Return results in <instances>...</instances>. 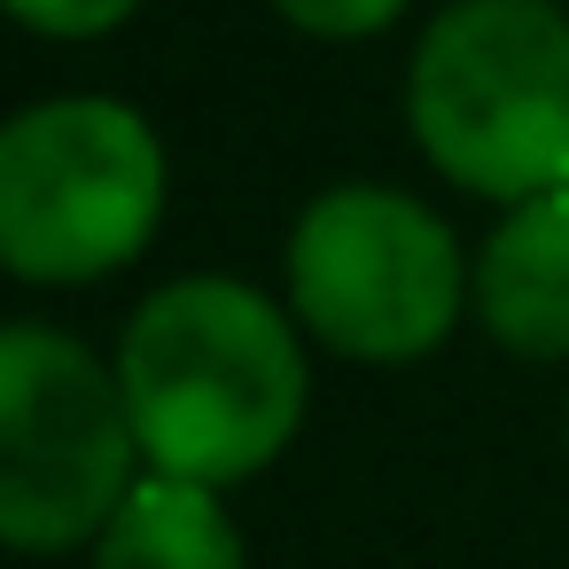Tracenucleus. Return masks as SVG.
Here are the masks:
<instances>
[{
  "mask_svg": "<svg viewBox=\"0 0 569 569\" xmlns=\"http://www.w3.org/2000/svg\"><path fill=\"white\" fill-rule=\"evenodd\" d=\"M94 569H242V538H234L227 507L211 499V483L149 476L110 515Z\"/></svg>",
  "mask_w": 569,
  "mask_h": 569,
  "instance_id": "obj_7",
  "label": "nucleus"
},
{
  "mask_svg": "<svg viewBox=\"0 0 569 569\" xmlns=\"http://www.w3.org/2000/svg\"><path fill=\"white\" fill-rule=\"evenodd\" d=\"M133 398L71 336L17 320L0 336V530L24 553L102 538L133 499Z\"/></svg>",
  "mask_w": 569,
  "mask_h": 569,
  "instance_id": "obj_3",
  "label": "nucleus"
},
{
  "mask_svg": "<svg viewBox=\"0 0 569 569\" xmlns=\"http://www.w3.org/2000/svg\"><path fill=\"white\" fill-rule=\"evenodd\" d=\"M476 312L522 359H569V188L515 203L476 258Z\"/></svg>",
  "mask_w": 569,
  "mask_h": 569,
  "instance_id": "obj_6",
  "label": "nucleus"
},
{
  "mask_svg": "<svg viewBox=\"0 0 569 569\" xmlns=\"http://www.w3.org/2000/svg\"><path fill=\"white\" fill-rule=\"evenodd\" d=\"M561 429H569V421H561Z\"/></svg>",
  "mask_w": 569,
  "mask_h": 569,
  "instance_id": "obj_10",
  "label": "nucleus"
},
{
  "mask_svg": "<svg viewBox=\"0 0 569 569\" xmlns=\"http://www.w3.org/2000/svg\"><path fill=\"white\" fill-rule=\"evenodd\" d=\"M164 211V149L126 102H40L0 133V258L24 281L126 266Z\"/></svg>",
  "mask_w": 569,
  "mask_h": 569,
  "instance_id": "obj_4",
  "label": "nucleus"
},
{
  "mask_svg": "<svg viewBox=\"0 0 569 569\" xmlns=\"http://www.w3.org/2000/svg\"><path fill=\"white\" fill-rule=\"evenodd\" d=\"M9 9H17V24H32L48 40H94V32L126 24L141 0H9Z\"/></svg>",
  "mask_w": 569,
  "mask_h": 569,
  "instance_id": "obj_8",
  "label": "nucleus"
},
{
  "mask_svg": "<svg viewBox=\"0 0 569 569\" xmlns=\"http://www.w3.org/2000/svg\"><path fill=\"white\" fill-rule=\"evenodd\" d=\"M118 382L157 476L211 491L258 476L305 421L297 328L242 281L157 289L126 328Z\"/></svg>",
  "mask_w": 569,
  "mask_h": 569,
  "instance_id": "obj_1",
  "label": "nucleus"
},
{
  "mask_svg": "<svg viewBox=\"0 0 569 569\" xmlns=\"http://www.w3.org/2000/svg\"><path fill=\"white\" fill-rule=\"evenodd\" d=\"M289 297L343 359H421L460 312V250L429 203L336 188L289 234Z\"/></svg>",
  "mask_w": 569,
  "mask_h": 569,
  "instance_id": "obj_5",
  "label": "nucleus"
},
{
  "mask_svg": "<svg viewBox=\"0 0 569 569\" xmlns=\"http://www.w3.org/2000/svg\"><path fill=\"white\" fill-rule=\"evenodd\" d=\"M273 9H281L289 24L320 32V40H359V32H382L406 0H273Z\"/></svg>",
  "mask_w": 569,
  "mask_h": 569,
  "instance_id": "obj_9",
  "label": "nucleus"
},
{
  "mask_svg": "<svg viewBox=\"0 0 569 569\" xmlns=\"http://www.w3.org/2000/svg\"><path fill=\"white\" fill-rule=\"evenodd\" d=\"M413 141L476 196L569 188V17L553 0H452L413 56Z\"/></svg>",
  "mask_w": 569,
  "mask_h": 569,
  "instance_id": "obj_2",
  "label": "nucleus"
}]
</instances>
